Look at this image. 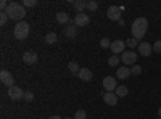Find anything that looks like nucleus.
<instances>
[{
	"mask_svg": "<svg viewBox=\"0 0 161 119\" xmlns=\"http://www.w3.org/2000/svg\"><path fill=\"white\" fill-rule=\"evenodd\" d=\"M152 51H153V47H152L148 42H140V44H139V53H140L142 57H150Z\"/></svg>",
	"mask_w": 161,
	"mask_h": 119,
	"instance_id": "nucleus-14",
	"label": "nucleus"
},
{
	"mask_svg": "<svg viewBox=\"0 0 161 119\" xmlns=\"http://www.w3.org/2000/svg\"><path fill=\"white\" fill-rule=\"evenodd\" d=\"M156 119H161V117H156Z\"/></svg>",
	"mask_w": 161,
	"mask_h": 119,
	"instance_id": "nucleus-35",
	"label": "nucleus"
},
{
	"mask_svg": "<svg viewBox=\"0 0 161 119\" xmlns=\"http://www.w3.org/2000/svg\"><path fill=\"white\" fill-rule=\"evenodd\" d=\"M23 61L26 64H36L39 61V55L36 53V51H32V50H28V51L23 53Z\"/></svg>",
	"mask_w": 161,
	"mask_h": 119,
	"instance_id": "nucleus-12",
	"label": "nucleus"
},
{
	"mask_svg": "<svg viewBox=\"0 0 161 119\" xmlns=\"http://www.w3.org/2000/svg\"><path fill=\"white\" fill-rule=\"evenodd\" d=\"M68 69L73 73V74H79V71H80V68H79V64L76 63V61H71L69 64H68Z\"/></svg>",
	"mask_w": 161,
	"mask_h": 119,
	"instance_id": "nucleus-21",
	"label": "nucleus"
},
{
	"mask_svg": "<svg viewBox=\"0 0 161 119\" xmlns=\"http://www.w3.org/2000/svg\"><path fill=\"white\" fill-rule=\"evenodd\" d=\"M103 101L106 105H110V106H116L118 105V95L114 92H105L103 94Z\"/></svg>",
	"mask_w": 161,
	"mask_h": 119,
	"instance_id": "nucleus-13",
	"label": "nucleus"
},
{
	"mask_svg": "<svg viewBox=\"0 0 161 119\" xmlns=\"http://www.w3.org/2000/svg\"><path fill=\"white\" fill-rule=\"evenodd\" d=\"M158 117H161V108H158Z\"/></svg>",
	"mask_w": 161,
	"mask_h": 119,
	"instance_id": "nucleus-33",
	"label": "nucleus"
},
{
	"mask_svg": "<svg viewBox=\"0 0 161 119\" xmlns=\"http://www.w3.org/2000/svg\"><path fill=\"white\" fill-rule=\"evenodd\" d=\"M63 34L68 37V39H74L76 35H77V26L74 24V21L71 19L68 24L64 26V29H63Z\"/></svg>",
	"mask_w": 161,
	"mask_h": 119,
	"instance_id": "nucleus-10",
	"label": "nucleus"
},
{
	"mask_svg": "<svg viewBox=\"0 0 161 119\" xmlns=\"http://www.w3.org/2000/svg\"><path fill=\"white\" fill-rule=\"evenodd\" d=\"M137 44H139V41H136V39H127V41H126V45L129 47V48H136L137 47Z\"/></svg>",
	"mask_w": 161,
	"mask_h": 119,
	"instance_id": "nucleus-27",
	"label": "nucleus"
},
{
	"mask_svg": "<svg viewBox=\"0 0 161 119\" xmlns=\"http://www.w3.org/2000/svg\"><path fill=\"white\" fill-rule=\"evenodd\" d=\"M32 100H34V94H32V92H24V101L31 103Z\"/></svg>",
	"mask_w": 161,
	"mask_h": 119,
	"instance_id": "nucleus-29",
	"label": "nucleus"
},
{
	"mask_svg": "<svg viewBox=\"0 0 161 119\" xmlns=\"http://www.w3.org/2000/svg\"><path fill=\"white\" fill-rule=\"evenodd\" d=\"M7 21H8V15H7L5 11H2V13H0V24L3 26V24H5Z\"/></svg>",
	"mask_w": 161,
	"mask_h": 119,
	"instance_id": "nucleus-31",
	"label": "nucleus"
},
{
	"mask_svg": "<svg viewBox=\"0 0 161 119\" xmlns=\"http://www.w3.org/2000/svg\"><path fill=\"white\" fill-rule=\"evenodd\" d=\"M64 119H74V117H64Z\"/></svg>",
	"mask_w": 161,
	"mask_h": 119,
	"instance_id": "nucleus-34",
	"label": "nucleus"
},
{
	"mask_svg": "<svg viewBox=\"0 0 161 119\" xmlns=\"http://www.w3.org/2000/svg\"><path fill=\"white\" fill-rule=\"evenodd\" d=\"M74 119H87V113L84 110H77L74 113Z\"/></svg>",
	"mask_w": 161,
	"mask_h": 119,
	"instance_id": "nucleus-24",
	"label": "nucleus"
},
{
	"mask_svg": "<svg viewBox=\"0 0 161 119\" xmlns=\"http://www.w3.org/2000/svg\"><path fill=\"white\" fill-rule=\"evenodd\" d=\"M13 34H15V37L18 39V41H24V39H28V35H29V23H26V21L16 23Z\"/></svg>",
	"mask_w": 161,
	"mask_h": 119,
	"instance_id": "nucleus-3",
	"label": "nucleus"
},
{
	"mask_svg": "<svg viewBox=\"0 0 161 119\" xmlns=\"http://www.w3.org/2000/svg\"><path fill=\"white\" fill-rule=\"evenodd\" d=\"M121 7H116V5H111L110 8H108V11H106V16H108V19H111V21H116V23H119L121 21Z\"/></svg>",
	"mask_w": 161,
	"mask_h": 119,
	"instance_id": "nucleus-5",
	"label": "nucleus"
},
{
	"mask_svg": "<svg viewBox=\"0 0 161 119\" xmlns=\"http://www.w3.org/2000/svg\"><path fill=\"white\" fill-rule=\"evenodd\" d=\"M130 74H134V76H139V74H142V68L139 64H134V66H130Z\"/></svg>",
	"mask_w": 161,
	"mask_h": 119,
	"instance_id": "nucleus-25",
	"label": "nucleus"
},
{
	"mask_svg": "<svg viewBox=\"0 0 161 119\" xmlns=\"http://www.w3.org/2000/svg\"><path fill=\"white\" fill-rule=\"evenodd\" d=\"M0 82H2L3 85H7V87L10 89V87L15 85V79H13V76H11V73H10V71L3 69L2 73H0Z\"/></svg>",
	"mask_w": 161,
	"mask_h": 119,
	"instance_id": "nucleus-6",
	"label": "nucleus"
},
{
	"mask_svg": "<svg viewBox=\"0 0 161 119\" xmlns=\"http://www.w3.org/2000/svg\"><path fill=\"white\" fill-rule=\"evenodd\" d=\"M103 89L106 92H114L118 89V84H116V79L113 76H105L103 77Z\"/></svg>",
	"mask_w": 161,
	"mask_h": 119,
	"instance_id": "nucleus-8",
	"label": "nucleus"
},
{
	"mask_svg": "<svg viewBox=\"0 0 161 119\" xmlns=\"http://www.w3.org/2000/svg\"><path fill=\"white\" fill-rule=\"evenodd\" d=\"M132 35L136 41H139V39H143V35L147 34V31H148V21H147L145 18H137L136 21L132 23Z\"/></svg>",
	"mask_w": 161,
	"mask_h": 119,
	"instance_id": "nucleus-2",
	"label": "nucleus"
},
{
	"mask_svg": "<svg viewBox=\"0 0 161 119\" xmlns=\"http://www.w3.org/2000/svg\"><path fill=\"white\" fill-rule=\"evenodd\" d=\"M119 61H121V58H119L118 55H111V57L108 58V66H111V68H113V66H116Z\"/></svg>",
	"mask_w": 161,
	"mask_h": 119,
	"instance_id": "nucleus-23",
	"label": "nucleus"
},
{
	"mask_svg": "<svg viewBox=\"0 0 161 119\" xmlns=\"http://www.w3.org/2000/svg\"><path fill=\"white\" fill-rule=\"evenodd\" d=\"M153 51L155 53H161V41H156L153 44Z\"/></svg>",
	"mask_w": 161,
	"mask_h": 119,
	"instance_id": "nucleus-30",
	"label": "nucleus"
},
{
	"mask_svg": "<svg viewBox=\"0 0 161 119\" xmlns=\"http://www.w3.org/2000/svg\"><path fill=\"white\" fill-rule=\"evenodd\" d=\"M8 97H10V100L18 101V100L24 98V92H23V89H19L18 85H13V87L8 89Z\"/></svg>",
	"mask_w": 161,
	"mask_h": 119,
	"instance_id": "nucleus-7",
	"label": "nucleus"
},
{
	"mask_svg": "<svg viewBox=\"0 0 161 119\" xmlns=\"http://www.w3.org/2000/svg\"><path fill=\"white\" fill-rule=\"evenodd\" d=\"M5 13L8 15L10 19L18 21V23L21 19H24V16L28 15V11H26V8L23 7V3H18V2H10L7 10H5Z\"/></svg>",
	"mask_w": 161,
	"mask_h": 119,
	"instance_id": "nucleus-1",
	"label": "nucleus"
},
{
	"mask_svg": "<svg viewBox=\"0 0 161 119\" xmlns=\"http://www.w3.org/2000/svg\"><path fill=\"white\" fill-rule=\"evenodd\" d=\"M114 94L118 95V98H119V97H126V95L129 94V89H127L126 85H118V89L114 90Z\"/></svg>",
	"mask_w": 161,
	"mask_h": 119,
	"instance_id": "nucleus-19",
	"label": "nucleus"
},
{
	"mask_svg": "<svg viewBox=\"0 0 161 119\" xmlns=\"http://www.w3.org/2000/svg\"><path fill=\"white\" fill-rule=\"evenodd\" d=\"M48 119H61L60 116H48Z\"/></svg>",
	"mask_w": 161,
	"mask_h": 119,
	"instance_id": "nucleus-32",
	"label": "nucleus"
},
{
	"mask_svg": "<svg viewBox=\"0 0 161 119\" xmlns=\"http://www.w3.org/2000/svg\"><path fill=\"white\" fill-rule=\"evenodd\" d=\"M57 37H58L57 32H48V34L45 35V44H48V45H50V44H55V42H57Z\"/></svg>",
	"mask_w": 161,
	"mask_h": 119,
	"instance_id": "nucleus-20",
	"label": "nucleus"
},
{
	"mask_svg": "<svg viewBox=\"0 0 161 119\" xmlns=\"http://www.w3.org/2000/svg\"><path fill=\"white\" fill-rule=\"evenodd\" d=\"M100 47H102V48H110V47H111L110 39H108V37H103L102 41H100Z\"/></svg>",
	"mask_w": 161,
	"mask_h": 119,
	"instance_id": "nucleus-26",
	"label": "nucleus"
},
{
	"mask_svg": "<svg viewBox=\"0 0 161 119\" xmlns=\"http://www.w3.org/2000/svg\"><path fill=\"white\" fill-rule=\"evenodd\" d=\"M98 8V2H95V0H89L87 2V10L89 11H97Z\"/></svg>",
	"mask_w": 161,
	"mask_h": 119,
	"instance_id": "nucleus-22",
	"label": "nucleus"
},
{
	"mask_svg": "<svg viewBox=\"0 0 161 119\" xmlns=\"http://www.w3.org/2000/svg\"><path fill=\"white\" fill-rule=\"evenodd\" d=\"M71 21V18H69V15H68V13H66V11H58L57 13V23L58 24H68Z\"/></svg>",
	"mask_w": 161,
	"mask_h": 119,
	"instance_id": "nucleus-18",
	"label": "nucleus"
},
{
	"mask_svg": "<svg viewBox=\"0 0 161 119\" xmlns=\"http://www.w3.org/2000/svg\"><path fill=\"white\" fill-rule=\"evenodd\" d=\"M90 23V16L87 15V13H77V15L74 16V24L77 26V28H84V26H87Z\"/></svg>",
	"mask_w": 161,
	"mask_h": 119,
	"instance_id": "nucleus-11",
	"label": "nucleus"
},
{
	"mask_svg": "<svg viewBox=\"0 0 161 119\" xmlns=\"http://www.w3.org/2000/svg\"><path fill=\"white\" fill-rule=\"evenodd\" d=\"M73 8H74L76 13H84V10H87V2L86 0H74Z\"/></svg>",
	"mask_w": 161,
	"mask_h": 119,
	"instance_id": "nucleus-16",
	"label": "nucleus"
},
{
	"mask_svg": "<svg viewBox=\"0 0 161 119\" xmlns=\"http://www.w3.org/2000/svg\"><path fill=\"white\" fill-rule=\"evenodd\" d=\"M121 61L124 63V66H134L136 61H137V53L132 51V50L124 51V53H121Z\"/></svg>",
	"mask_w": 161,
	"mask_h": 119,
	"instance_id": "nucleus-4",
	"label": "nucleus"
},
{
	"mask_svg": "<svg viewBox=\"0 0 161 119\" xmlns=\"http://www.w3.org/2000/svg\"><path fill=\"white\" fill-rule=\"evenodd\" d=\"M77 77L80 79V81H84V82H90L92 77H93V74H92V71H90L89 68H80Z\"/></svg>",
	"mask_w": 161,
	"mask_h": 119,
	"instance_id": "nucleus-15",
	"label": "nucleus"
},
{
	"mask_svg": "<svg viewBox=\"0 0 161 119\" xmlns=\"http://www.w3.org/2000/svg\"><path fill=\"white\" fill-rule=\"evenodd\" d=\"M130 76V68L129 66H121V68H118L116 71V77L118 79H127Z\"/></svg>",
	"mask_w": 161,
	"mask_h": 119,
	"instance_id": "nucleus-17",
	"label": "nucleus"
},
{
	"mask_svg": "<svg viewBox=\"0 0 161 119\" xmlns=\"http://www.w3.org/2000/svg\"><path fill=\"white\" fill-rule=\"evenodd\" d=\"M37 5V0H23V7H36Z\"/></svg>",
	"mask_w": 161,
	"mask_h": 119,
	"instance_id": "nucleus-28",
	"label": "nucleus"
},
{
	"mask_svg": "<svg viewBox=\"0 0 161 119\" xmlns=\"http://www.w3.org/2000/svg\"><path fill=\"white\" fill-rule=\"evenodd\" d=\"M111 51H113V55H119V53H124L126 51V42L124 41H121V39H118V41H113L111 42Z\"/></svg>",
	"mask_w": 161,
	"mask_h": 119,
	"instance_id": "nucleus-9",
	"label": "nucleus"
}]
</instances>
